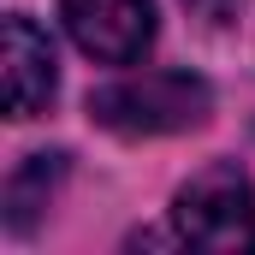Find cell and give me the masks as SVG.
<instances>
[{
  "mask_svg": "<svg viewBox=\"0 0 255 255\" xmlns=\"http://www.w3.org/2000/svg\"><path fill=\"white\" fill-rule=\"evenodd\" d=\"M71 42L101 65H130L154 42V0H60Z\"/></svg>",
  "mask_w": 255,
  "mask_h": 255,
  "instance_id": "3",
  "label": "cell"
},
{
  "mask_svg": "<svg viewBox=\"0 0 255 255\" xmlns=\"http://www.w3.org/2000/svg\"><path fill=\"white\" fill-rule=\"evenodd\" d=\"M60 178H65V154H30V160L12 172V184H6V226H12V232H30Z\"/></svg>",
  "mask_w": 255,
  "mask_h": 255,
  "instance_id": "5",
  "label": "cell"
},
{
  "mask_svg": "<svg viewBox=\"0 0 255 255\" xmlns=\"http://www.w3.org/2000/svg\"><path fill=\"white\" fill-rule=\"evenodd\" d=\"M172 238L208 255H238L255 250V184L244 166L214 160L202 166L172 202Z\"/></svg>",
  "mask_w": 255,
  "mask_h": 255,
  "instance_id": "2",
  "label": "cell"
},
{
  "mask_svg": "<svg viewBox=\"0 0 255 255\" xmlns=\"http://www.w3.org/2000/svg\"><path fill=\"white\" fill-rule=\"evenodd\" d=\"M184 6H190L196 18H208V24H232L244 0H184Z\"/></svg>",
  "mask_w": 255,
  "mask_h": 255,
  "instance_id": "6",
  "label": "cell"
},
{
  "mask_svg": "<svg viewBox=\"0 0 255 255\" xmlns=\"http://www.w3.org/2000/svg\"><path fill=\"white\" fill-rule=\"evenodd\" d=\"M0 65H6V113L12 119H36L60 89V65H54L48 30H36V18L12 12L6 36H0Z\"/></svg>",
  "mask_w": 255,
  "mask_h": 255,
  "instance_id": "4",
  "label": "cell"
},
{
  "mask_svg": "<svg viewBox=\"0 0 255 255\" xmlns=\"http://www.w3.org/2000/svg\"><path fill=\"white\" fill-rule=\"evenodd\" d=\"M208 107H214V95L190 71H130L89 95L95 125L119 130V136H172V130L202 125Z\"/></svg>",
  "mask_w": 255,
  "mask_h": 255,
  "instance_id": "1",
  "label": "cell"
}]
</instances>
